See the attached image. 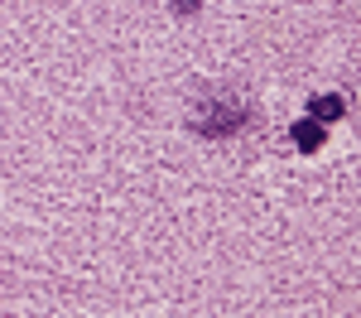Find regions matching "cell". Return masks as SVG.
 <instances>
[{"label":"cell","mask_w":361,"mask_h":318,"mask_svg":"<svg viewBox=\"0 0 361 318\" xmlns=\"http://www.w3.org/2000/svg\"><path fill=\"white\" fill-rule=\"evenodd\" d=\"M246 116H250L246 102H236V97L226 102V97H217V102H212V111L193 116V126L202 130V135H231V130H241V126H246Z\"/></svg>","instance_id":"1"},{"label":"cell","mask_w":361,"mask_h":318,"mask_svg":"<svg viewBox=\"0 0 361 318\" xmlns=\"http://www.w3.org/2000/svg\"><path fill=\"white\" fill-rule=\"evenodd\" d=\"M342 111H347V102L333 97V92H323V97H313V102H308V121H318V126H323V121H337Z\"/></svg>","instance_id":"2"},{"label":"cell","mask_w":361,"mask_h":318,"mask_svg":"<svg viewBox=\"0 0 361 318\" xmlns=\"http://www.w3.org/2000/svg\"><path fill=\"white\" fill-rule=\"evenodd\" d=\"M289 135H294V145H299V149H304V154H313V149H323V126H318V121H294V130H289Z\"/></svg>","instance_id":"3"}]
</instances>
